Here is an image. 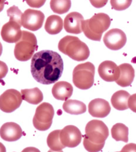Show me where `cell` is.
I'll return each instance as SVG.
<instances>
[{
  "instance_id": "cell-25",
  "label": "cell",
  "mask_w": 136,
  "mask_h": 152,
  "mask_svg": "<svg viewBox=\"0 0 136 152\" xmlns=\"http://www.w3.org/2000/svg\"><path fill=\"white\" fill-rule=\"evenodd\" d=\"M50 7L51 10L56 14H63L69 11L71 6V1H56L52 0L50 1Z\"/></svg>"
},
{
  "instance_id": "cell-33",
  "label": "cell",
  "mask_w": 136,
  "mask_h": 152,
  "mask_svg": "<svg viewBox=\"0 0 136 152\" xmlns=\"http://www.w3.org/2000/svg\"><path fill=\"white\" fill-rule=\"evenodd\" d=\"M91 4L93 5L94 7H102L103 6H105L107 2V1H90Z\"/></svg>"
},
{
  "instance_id": "cell-22",
  "label": "cell",
  "mask_w": 136,
  "mask_h": 152,
  "mask_svg": "<svg viewBox=\"0 0 136 152\" xmlns=\"http://www.w3.org/2000/svg\"><path fill=\"white\" fill-rule=\"evenodd\" d=\"M63 108L65 112L72 115L84 114L87 111L86 105L83 102L72 99L66 101L63 104Z\"/></svg>"
},
{
  "instance_id": "cell-6",
  "label": "cell",
  "mask_w": 136,
  "mask_h": 152,
  "mask_svg": "<svg viewBox=\"0 0 136 152\" xmlns=\"http://www.w3.org/2000/svg\"><path fill=\"white\" fill-rule=\"evenodd\" d=\"M54 116V110L52 105L49 103L43 102L36 108L33 119L34 127L41 131L49 129L52 124Z\"/></svg>"
},
{
  "instance_id": "cell-21",
  "label": "cell",
  "mask_w": 136,
  "mask_h": 152,
  "mask_svg": "<svg viewBox=\"0 0 136 152\" xmlns=\"http://www.w3.org/2000/svg\"><path fill=\"white\" fill-rule=\"evenodd\" d=\"M22 99L32 104H37L43 100V94L38 88L21 90Z\"/></svg>"
},
{
  "instance_id": "cell-28",
  "label": "cell",
  "mask_w": 136,
  "mask_h": 152,
  "mask_svg": "<svg viewBox=\"0 0 136 152\" xmlns=\"http://www.w3.org/2000/svg\"><path fill=\"white\" fill-rule=\"evenodd\" d=\"M83 145L85 149L89 152H98L101 151L104 147L105 144H95L90 142L87 138L84 136Z\"/></svg>"
},
{
  "instance_id": "cell-15",
  "label": "cell",
  "mask_w": 136,
  "mask_h": 152,
  "mask_svg": "<svg viewBox=\"0 0 136 152\" xmlns=\"http://www.w3.org/2000/svg\"><path fill=\"white\" fill-rule=\"evenodd\" d=\"M88 111L93 117L103 118L110 114L111 107L107 101L101 98H97L89 103Z\"/></svg>"
},
{
  "instance_id": "cell-17",
  "label": "cell",
  "mask_w": 136,
  "mask_h": 152,
  "mask_svg": "<svg viewBox=\"0 0 136 152\" xmlns=\"http://www.w3.org/2000/svg\"><path fill=\"white\" fill-rule=\"evenodd\" d=\"M73 87L71 83L66 81H59L53 87L52 94L58 100L67 101L73 93Z\"/></svg>"
},
{
  "instance_id": "cell-10",
  "label": "cell",
  "mask_w": 136,
  "mask_h": 152,
  "mask_svg": "<svg viewBox=\"0 0 136 152\" xmlns=\"http://www.w3.org/2000/svg\"><path fill=\"white\" fill-rule=\"evenodd\" d=\"M103 42L110 50L117 51L122 49L127 43V36L122 30L113 28L106 33Z\"/></svg>"
},
{
  "instance_id": "cell-9",
  "label": "cell",
  "mask_w": 136,
  "mask_h": 152,
  "mask_svg": "<svg viewBox=\"0 0 136 152\" xmlns=\"http://www.w3.org/2000/svg\"><path fill=\"white\" fill-rule=\"evenodd\" d=\"M44 19V14L41 11L28 9L22 17V26L27 30L35 31L41 28Z\"/></svg>"
},
{
  "instance_id": "cell-14",
  "label": "cell",
  "mask_w": 136,
  "mask_h": 152,
  "mask_svg": "<svg viewBox=\"0 0 136 152\" xmlns=\"http://www.w3.org/2000/svg\"><path fill=\"white\" fill-rule=\"evenodd\" d=\"M23 135V131L18 124L14 122H7L0 128L1 139L9 142L17 141Z\"/></svg>"
},
{
  "instance_id": "cell-5",
  "label": "cell",
  "mask_w": 136,
  "mask_h": 152,
  "mask_svg": "<svg viewBox=\"0 0 136 152\" xmlns=\"http://www.w3.org/2000/svg\"><path fill=\"white\" fill-rule=\"evenodd\" d=\"M72 75L76 87L81 90L90 89L94 84L95 66L90 62L79 64L75 68Z\"/></svg>"
},
{
  "instance_id": "cell-34",
  "label": "cell",
  "mask_w": 136,
  "mask_h": 152,
  "mask_svg": "<svg viewBox=\"0 0 136 152\" xmlns=\"http://www.w3.org/2000/svg\"><path fill=\"white\" fill-rule=\"evenodd\" d=\"M22 152H41L39 149L34 147H28L24 149Z\"/></svg>"
},
{
  "instance_id": "cell-3",
  "label": "cell",
  "mask_w": 136,
  "mask_h": 152,
  "mask_svg": "<svg viewBox=\"0 0 136 152\" xmlns=\"http://www.w3.org/2000/svg\"><path fill=\"white\" fill-rule=\"evenodd\" d=\"M111 18L105 13L95 14L90 19L82 22L81 29L87 38L101 41L102 34L110 27Z\"/></svg>"
},
{
  "instance_id": "cell-7",
  "label": "cell",
  "mask_w": 136,
  "mask_h": 152,
  "mask_svg": "<svg viewBox=\"0 0 136 152\" xmlns=\"http://www.w3.org/2000/svg\"><path fill=\"white\" fill-rule=\"evenodd\" d=\"M109 136L108 127L102 121L92 120L88 123L84 136L90 142L95 144H105Z\"/></svg>"
},
{
  "instance_id": "cell-30",
  "label": "cell",
  "mask_w": 136,
  "mask_h": 152,
  "mask_svg": "<svg viewBox=\"0 0 136 152\" xmlns=\"http://www.w3.org/2000/svg\"><path fill=\"white\" fill-rule=\"evenodd\" d=\"M128 106L133 112H136V94L129 96L128 101Z\"/></svg>"
},
{
  "instance_id": "cell-24",
  "label": "cell",
  "mask_w": 136,
  "mask_h": 152,
  "mask_svg": "<svg viewBox=\"0 0 136 152\" xmlns=\"http://www.w3.org/2000/svg\"><path fill=\"white\" fill-rule=\"evenodd\" d=\"M61 130H55L49 134L47 138V144L53 151H60L65 148L60 140Z\"/></svg>"
},
{
  "instance_id": "cell-20",
  "label": "cell",
  "mask_w": 136,
  "mask_h": 152,
  "mask_svg": "<svg viewBox=\"0 0 136 152\" xmlns=\"http://www.w3.org/2000/svg\"><path fill=\"white\" fill-rule=\"evenodd\" d=\"M63 22L61 17L56 15L49 16L45 25V31L50 35H56L62 31Z\"/></svg>"
},
{
  "instance_id": "cell-1",
  "label": "cell",
  "mask_w": 136,
  "mask_h": 152,
  "mask_svg": "<svg viewBox=\"0 0 136 152\" xmlns=\"http://www.w3.org/2000/svg\"><path fill=\"white\" fill-rule=\"evenodd\" d=\"M64 64L61 55L50 50L36 52L32 58L31 71L34 79L43 85L56 83L62 75Z\"/></svg>"
},
{
  "instance_id": "cell-2",
  "label": "cell",
  "mask_w": 136,
  "mask_h": 152,
  "mask_svg": "<svg viewBox=\"0 0 136 152\" xmlns=\"http://www.w3.org/2000/svg\"><path fill=\"white\" fill-rule=\"evenodd\" d=\"M58 49L63 53L77 61H85L90 55L89 49L85 43L74 36L67 35L58 43Z\"/></svg>"
},
{
  "instance_id": "cell-26",
  "label": "cell",
  "mask_w": 136,
  "mask_h": 152,
  "mask_svg": "<svg viewBox=\"0 0 136 152\" xmlns=\"http://www.w3.org/2000/svg\"><path fill=\"white\" fill-rule=\"evenodd\" d=\"M7 15L10 17V20H12L19 25L22 26V17L23 15V13L20 10L18 7L16 6H12L10 7L7 10Z\"/></svg>"
},
{
  "instance_id": "cell-8",
  "label": "cell",
  "mask_w": 136,
  "mask_h": 152,
  "mask_svg": "<svg viewBox=\"0 0 136 152\" xmlns=\"http://www.w3.org/2000/svg\"><path fill=\"white\" fill-rule=\"evenodd\" d=\"M21 93L15 89H8L0 95V110L11 113L18 109L22 102Z\"/></svg>"
},
{
  "instance_id": "cell-16",
  "label": "cell",
  "mask_w": 136,
  "mask_h": 152,
  "mask_svg": "<svg viewBox=\"0 0 136 152\" xmlns=\"http://www.w3.org/2000/svg\"><path fill=\"white\" fill-rule=\"evenodd\" d=\"M84 17L80 13L71 12L69 13L64 20V30L68 33L79 34L82 32L81 25Z\"/></svg>"
},
{
  "instance_id": "cell-29",
  "label": "cell",
  "mask_w": 136,
  "mask_h": 152,
  "mask_svg": "<svg viewBox=\"0 0 136 152\" xmlns=\"http://www.w3.org/2000/svg\"><path fill=\"white\" fill-rule=\"evenodd\" d=\"M8 72V67L4 62L0 61V80L5 77Z\"/></svg>"
},
{
  "instance_id": "cell-35",
  "label": "cell",
  "mask_w": 136,
  "mask_h": 152,
  "mask_svg": "<svg viewBox=\"0 0 136 152\" xmlns=\"http://www.w3.org/2000/svg\"><path fill=\"white\" fill-rule=\"evenodd\" d=\"M5 1L4 0H0V12H1L4 7Z\"/></svg>"
},
{
  "instance_id": "cell-18",
  "label": "cell",
  "mask_w": 136,
  "mask_h": 152,
  "mask_svg": "<svg viewBox=\"0 0 136 152\" xmlns=\"http://www.w3.org/2000/svg\"><path fill=\"white\" fill-rule=\"evenodd\" d=\"M119 68L120 74L119 79L115 82L122 87L130 86L135 78L134 68L130 64L128 63L122 64L119 66Z\"/></svg>"
},
{
  "instance_id": "cell-13",
  "label": "cell",
  "mask_w": 136,
  "mask_h": 152,
  "mask_svg": "<svg viewBox=\"0 0 136 152\" xmlns=\"http://www.w3.org/2000/svg\"><path fill=\"white\" fill-rule=\"evenodd\" d=\"M98 73L101 78L107 82L117 81L120 74L119 66L111 61H105L99 65Z\"/></svg>"
},
{
  "instance_id": "cell-32",
  "label": "cell",
  "mask_w": 136,
  "mask_h": 152,
  "mask_svg": "<svg viewBox=\"0 0 136 152\" xmlns=\"http://www.w3.org/2000/svg\"><path fill=\"white\" fill-rule=\"evenodd\" d=\"M135 144L130 143L124 146L120 152H136Z\"/></svg>"
},
{
  "instance_id": "cell-23",
  "label": "cell",
  "mask_w": 136,
  "mask_h": 152,
  "mask_svg": "<svg viewBox=\"0 0 136 152\" xmlns=\"http://www.w3.org/2000/svg\"><path fill=\"white\" fill-rule=\"evenodd\" d=\"M128 128L122 123H117L112 128V137L117 141H122L124 142H128Z\"/></svg>"
},
{
  "instance_id": "cell-39",
  "label": "cell",
  "mask_w": 136,
  "mask_h": 152,
  "mask_svg": "<svg viewBox=\"0 0 136 152\" xmlns=\"http://www.w3.org/2000/svg\"></svg>"
},
{
  "instance_id": "cell-4",
  "label": "cell",
  "mask_w": 136,
  "mask_h": 152,
  "mask_svg": "<svg viewBox=\"0 0 136 152\" xmlns=\"http://www.w3.org/2000/svg\"><path fill=\"white\" fill-rule=\"evenodd\" d=\"M37 48L36 36L30 32L23 31L22 37L15 46V57L19 61H27L31 59Z\"/></svg>"
},
{
  "instance_id": "cell-11",
  "label": "cell",
  "mask_w": 136,
  "mask_h": 152,
  "mask_svg": "<svg viewBox=\"0 0 136 152\" xmlns=\"http://www.w3.org/2000/svg\"><path fill=\"white\" fill-rule=\"evenodd\" d=\"M81 139L80 131L76 126L69 125L61 130L60 140L65 147L75 148L80 144Z\"/></svg>"
},
{
  "instance_id": "cell-12",
  "label": "cell",
  "mask_w": 136,
  "mask_h": 152,
  "mask_svg": "<svg viewBox=\"0 0 136 152\" xmlns=\"http://www.w3.org/2000/svg\"><path fill=\"white\" fill-rule=\"evenodd\" d=\"M21 27L17 22L9 20L2 27L1 35L3 40L9 43L18 42L22 37Z\"/></svg>"
},
{
  "instance_id": "cell-36",
  "label": "cell",
  "mask_w": 136,
  "mask_h": 152,
  "mask_svg": "<svg viewBox=\"0 0 136 152\" xmlns=\"http://www.w3.org/2000/svg\"><path fill=\"white\" fill-rule=\"evenodd\" d=\"M0 152H6L5 146L1 142H0Z\"/></svg>"
},
{
  "instance_id": "cell-37",
  "label": "cell",
  "mask_w": 136,
  "mask_h": 152,
  "mask_svg": "<svg viewBox=\"0 0 136 152\" xmlns=\"http://www.w3.org/2000/svg\"><path fill=\"white\" fill-rule=\"evenodd\" d=\"M2 45L1 43L0 42V56L2 55Z\"/></svg>"
},
{
  "instance_id": "cell-27",
  "label": "cell",
  "mask_w": 136,
  "mask_h": 152,
  "mask_svg": "<svg viewBox=\"0 0 136 152\" xmlns=\"http://www.w3.org/2000/svg\"><path fill=\"white\" fill-rule=\"evenodd\" d=\"M132 2V1L129 0V1H122V0H118V1H115V0H111L110 1L111 5L112 8L118 11H121V10H124L128 8L131 4Z\"/></svg>"
},
{
  "instance_id": "cell-38",
  "label": "cell",
  "mask_w": 136,
  "mask_h": 152,
  "mask_svg": "<svg viewBox=\"0 0 136 152\" xmlns=\"http://www.w3.org/2000/svg\"><path fill=\"white\" fill-rule=\"evenodd\" d=\"M48 152H63L62 151H53L52 150H49Z\"/></svg>"
},
{
  "instance_id": "cell-31",
  "label": "cell",
  "mask_w": 136,
  "mask_h": 152,
  "mask_svg": "<svg viewBox=\"0 0 136 152\" xmlns=\"http://www.w3.org/2000/svg\"><path fill=\"white\" fill-rule=\"evenodd\" d=\"M45 1H27V4L33 7H40L43 5Z\"/></svg>"
},
{
  "instance_id": "cell-19",
  "label": "cell",
  "mask_w": 136,
  "mask_h": 152,
  "mask_svg": "<svg viewBox=\"0 0 136 152\" xmlns=\"http://www.w3.org/2000/svg\"><path fill=\"white\" fill-rule=\"evenodd\" d=\"M129 96V93L127 91H118L112 96V105L115 109L119 111L125 110L128 108V101Z\"/></svg>"
}]
</instances>
